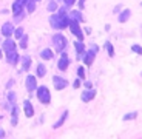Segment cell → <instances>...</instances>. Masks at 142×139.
<instances>
[{"label":"cell","instance_id":"cell-4","mask_svg":"<svg viewBox=\"0 0 142 139\" xmlns=\"http://www.w3.org/2000/svg\"><path fill=\"white\" fill-rule=\"evenodd\" d=\"M133 50H134V51H136V53H139V54H142V48H141V46H137V45H134V46H133Z\"/></svg>","mask_w":142,"mask_h":139},{"label":"cell","instance_id":"cell-2","mask_svg":"<svg viewBox=\"0 0 142 139\" xmlns=\"http://www.w3.org/2000/svg\"><path fill=\"white\" fill-rule=\"evenodd\" d=\"M136 116H137L136 113H131V114H127V116H125V118H123V119H125V120H128V119H134V118H136Z\"/></svg>","mask_w":142,"mask_h":139},{"label":"cell","instance_id":"cell-1","mask_svg":"<svg viewBox=\"0 0 142 139\" xmlns=\"http://www.w3.org/2000/svg\"><path fill=\"white\" fill-rule=\"evenodd\" d=\"M128 17H130V11L127 9V11H123V13H122V16H121V19H119V20H121V22H125Z\"/></svg>","mask_w":142,"mask_h":139},{"label":"cell","instance_id":"cell-3","mask_svg":"<svg viewBox=\"0 0 142 139\" xmlns=\"http://www.w3.org/2000/svg\"><path fill=\"white\" fill-rule=\"evenodd\" d=\"M26 114H30V116L32 114V110H31V105L30 104H26Z\"/></svg>","mask_w":142,"mask_h":139}]
</instances>
